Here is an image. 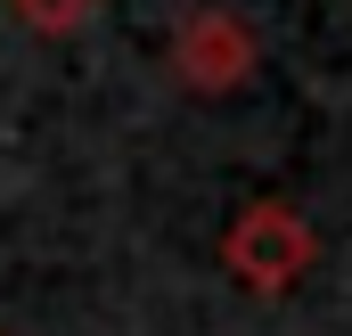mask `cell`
I'll list each match as a JSON object with an SVG mask.
<instances>
[{"label":"cell","instance_id":"cell-1","mask_svg":"<svg viewBox=\"0 0 352 336\" xmlns=\"http://www.w3.org/2000/svg\"><path fill=\"white\" fill-rule=\"evenodd\" d=\"M221 262H230L238 287H254V295H287V287H303V271L320 262V246H311V222H303L295 205L263 197V205H246V213L230 222Z\"/></svg>","mask_w":352,"mask_h":336},{"label":"cell","instance_id":"cell-2","mask_svg":"<svg viewBox=\"0 0 352 336\" xmlns=\"http://www.w3.org/2000/svg\"><path fill=\"white\" fill-rule=\"evenodd\" d=\"M173 74L188 90H205V98H221V90H238L254 74V33L230 17V8H197V17H180L173 33Z\"/></svg>","mask_w":352,"mask_h":336},{"label":"cell","instance_id":"cell-3","mask_svg":"<svg viewBox=\"0 0 352 336\" xmlns=\"http://www.w3.org/2000/svg\"><path fill=\"white\" fill-rule=\"evenodd\" d=\"M25 8V25H41V33H66V25H82L98 0H16Z\"/></svg>","mask_w":352,"mask_h":336}]
</instances>
